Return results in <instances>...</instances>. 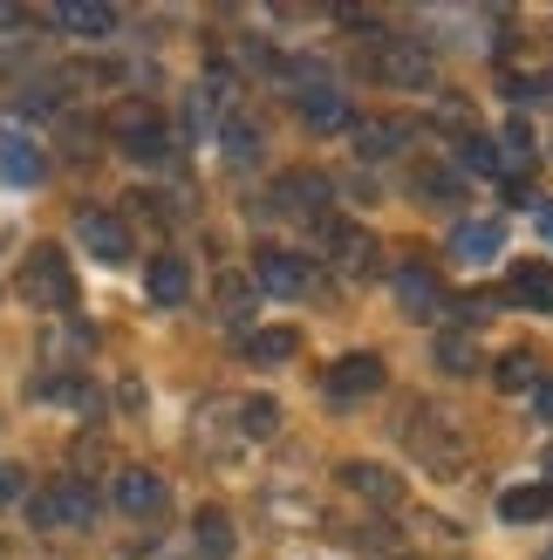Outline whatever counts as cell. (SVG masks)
<instances>
[{
  "label": "cell",
  "mask_w": 553,
  "mask_h": 560,
  "mask_svg": "<svg viewBox=\"0 0 553 560\" xmlns=\"http://www.w3.org/2000/svg\"><path fill=\"white\" fill-rule=\"evenodd\" d=\"M403 438H410V452H417L431 471H458L464 452H472V431H464L445 404H417L403 417Z\"/></svg>",
  "instance_id": "cell-1"
},
{
  "label": "cell",
  "mask_w": 553,
  "mask_h": 560,
  "mask_svg": "<svg viewBox=\"0 0 553 560\" xmlns=\"http://www.w3.org/2000/svg\"><path fill=\"white\" fill-rule=\"evenodd\" d=\"M27 520L42 526V534H90V520H96V492L82 486V479H55V486H42L35 499H27Z\"/></svg>",
  "instance_id": "cell-2"
},
{
  "label": "cell",
  "mask_w": 553,
  "mask_h": 560,
  "mask_svg": "<svg viewBox=\"0 0 553 560\" xmlns=\"http://www.w3.org/2000/svg\"><path fill=\"white\" fill-rule=\"evenodd\" d=\"M21 294L35 301V307H75V273H69V254L62 246H35V254L21 260Z\"/></svg>",
  "instance_id": "cell-3"
},
{
  "label": "cell",
  "mask_w": 553,
  "mask_h": 560,
  "mask_svg": "<svg viewBox=\"0 0 553 560\" xmlns=\"http://www.w3.org/2000/svg\"><path fill=\"white\" fill-rule=\"evenodd\" d=\"M109 137H117V151L137 158V164H172V137H164V117L151 103H123Z\"/></svg>",
  "instance_id": "cell-4"
},
{
  "label": "cell",
  "mask_w": 553,
  "mask_h": 560,
  "mask_svg": "<svg viewBox=\"0 0 553 560\" xmlns=\"http://www.w3.org/2000/svg\"><path fill=\"white\" fill-rule=\"evenodd\" d=\"M321 240H328V260H336V273H349V280H376L383 246H376L369 226H355V219H328Z\"/></svg>",
  "instance_id": "cell-5"
},
{
  "label": "cell",
  "mask_w": 553,
  "mask_h": 560,
  "mask_svg": "<svg viewBox=\"0 0 553 560\" xmlns=\"http://www.w3.org/2000/svg\"><path fill=\"white\" fill-rule=\"evenodd\" d=\"M254 288L260 294H281V301H301V294H315V267H308V254L260 246V254H254Z\"/></svg>",
  "instance_id": "cell-6"
},
{
  "label": "cell",
  "mask_w": 553,
  "mask_h": 560,
  "mask_svg": "<svg viewBox=\"0 0 553 560\" xmlns=\"http://www.w3.org/2000/svg\"><path fill=\"white\" fill-rule=\"evenodd\" d=\"M328 199H336V185H328L321 172H287L281 185H273V212L301 219V226H328Z\"/></svg>",
  "instance_id": "cell-7"
},
{
  "label": "cell",
  "mask_w": 553,
  "mask_h": 560,
  "mask_svg": "<svg viewBox=\"0 0 553 560\" xmlns=\"http://www.w3.org/2000/svg\"><path fill=\"white\" fill-rule=\"evenodd\" d=\"M75 240L90 246V254L103 260V267H123L130 254H137V240H130V226L117 212H103V206H90V212H75Z\"/></svg>",
  "instance_id": "cell-8"
},
{
  "label": "cell",
  "mask_w": 553,
  "mask_h": 560,
  "mask_svg": "<svg viewBox=\"0 0 553 560\" xmlns=\"http://www.w3.org/2000/svg\"><path fill=\"white\" fill-rule=\"evenodd\" d=\"M376 75L390 82V90H431V55L403 35H383L376 42Z\"/></svg>",
  "instance_id": "cell-9"
},
{
  "label": "cell",
  "mask_w": 553,
  "mask_h": 560,
  "mask_svg": "<svg viewBox=\"0 0 553 560\" xmlns=\"http://www.w3.org/2000/svg\"><path fill=\"white\" fill-rule=\"evenodd\" d=\"M336 479H342L349 499H363V506H383V513H397V506H403V479H397L390 465H363V458H349Z\"/></svg>",
  "instance_id": "cell-10"
},
{
  "label": "cell",
  "mask_w": 553,
  "mask_h": 560,
  "mask_svg": "<svg viewBox=\"0 0 553 560\" xmlns=\"http://www.w3.org/2000/svg\"><path fill=\"white\" fill-rule=\"evenodd\" d=\"M109 499H117V513H130V520H157L164 513V479L157 471H144V465H123L117 479H109Z\"/></svg>",
  "instance_id": "cell-11"
},
{
  "label": "cell",
  "mask_w": 553,
  "mask_h": 560,
  "mask_svg": "<svg viewBox=\"0 0 553 560\" xmlns=\"http://www.w3.org/2000/svg\"><path fill=\"white\" fill-rule=\"evenodd\" d=\"M383 383H390V370H383V355L355 349V355H342L336 370H328V397H336V404H355V397H376Z\"/></svg>",
  "instance_id": "cell-12"
},
{
  "label": "cell",
  "mask_w": 553,
  "mask_h": 560,
  "mask_svg": "<svg viewBox=\"0 0 553 560\" xmlns=\"http://www.w3.org/2000/svg\"><path fill=\"white\" fill-rule=\"evenodd\" d=\"M403 144H410V124H397V117H363V124H355V158H363V164L397 158Z\"/></svg>",
  "instance_id": "cell-13"
},
{
  "label": "cell",
  "mask_w": 553,
  "mask_h": 560,
  "mask_svg": "<svg viewBox=\"0 0 553 560\" xmlns=\"http://www.w3.org/2000/svg\"><path fill=\"white\" fill-rule=\"evenodd\" d=\"M451 254H458L464 267L499 260V254H506V226H492V219H464V226L451 233Z\"/></svg>",
  "instance_id": "cell-14"
},
{
  "label": "cell",
  "mask_w": 553,
  "mask_h": 560,
  "mask_svg": "<svg viewBox=\"0 0 553 560\" xmlns=\"http://www.w3.org/2000/svg\"><path fill=\"white\" fill-rule=\"evenodd\" d=\"M144 294H151L157 307H178V301L191 294V267H185L178 254H157V260L144 267Z\"/></svg>",
  "instance_id": "cell-15"
},
{
  "label": "cell",
  "mask_w": 553,
  "mask_h": 560,
  "mask_svg": "<svg viewBox=\"0 0 553 560\" xmlns=\"http://www.w3.org/2000/svg\"><path fill=\"white\" fill-rule=\"evenodd\" d=\"M0 178H8V185H42L48 178L42 144H27V137H0Z\"/></svg>",
  "instance_id": "cell-16"
},
{
  "label": "cell",
  "mask_w": 553,
  "mask_h": 560,
  "mask_svg": "<svg viewBox=\"0 0 553 560\" xmlns=\"http://www.w3.org/2000/svg\"><path fill=\"white\" fill-rule=\"evenodd\" d=\"M397 301L410 307V315H437V307H445V288H437V273H431L424 260H410V267L397 273Z\"/></svg>",
  "instance_id": "cell-17"
},
{
  "label": "cell",
  "mask_w": 553,
  "mask_h": 560,
  "mask_svg": "<svg viewBox=\"0 0 553 560\" xmlns=\"http://www.w3.org/2000/svg\"><path fill=\"white\" fill-rule=\"evenodd\" d=\"M55 27H69V35H82V42H96V35H109V27H117V8H103V0H62V8H55Z\"/></svg>",
  "instance_id": "cell-18"
},
{
  "label": "cell",
  "mask_w": 553,
  "mask_h": 560,
  "mask_svg": "<svg viewBox=\"0 0 553 560\" xmlns=\"http://www.w3.org/2000/svg\"><path fill=\"white\" fill-rule=\"evenodd\" d=\"M254 301H260L254 273H239V267L219 273V315H226V328H246V322H254Z\"/></svg>",
  "instance_id": "cell-19"
},
{
  "label": "cell",
  "mask_w": 553,
  "mask_h": 560,
  "mask_svg": "<svg viewBox=\"0 0 553 560\" xmlns=\"http://www.w3.org/2000/svg\"><path fill=\"white\" fill-rule=\"evenodd\" d=\"M506 301L513 307H533V315H553V267H513Z\"/></svg>",
  "instance_id": "cell-20"
},
{
  "label": "cell",
  "mask_w": 553,
  "mask_h": 560,
  "mask_svg": "<svg viewBox=\"0 0 553 560\" xmlns=\"http://www.w3.org/2000/svg\"><path fill=\"white\" fill-rule=\"evenodd\" d=\"M226 417L239 424V438H246V444H267L273 431H281V404H273V397H239Z\"/></svg>",
  "instance_id": "cell-21"
},
{
  "label": "cell",
  "mask_w": 553,
  "mask_h": 560,
  "mask_svg": "<svg viewBox=\"0 0 553 560\" xmlns=\"http://www.w3.org/2000/svg\"><path fill=\"white\" fill-rule=\"evenodd\" d=\"M301 124H308V130H342V124H349L342 90H328V82H308V90H301Z\"/></svg>",
  "instance_id": "cell-22"
},
{
  "label": "cell",
  "mask_w": 553,
  "mask_h": 560,
  "mask_svg": "<svg viewBox=\"0 0 553 560\" xmlns=\"http://www.w3.org/2000/svg\"><path fill=\"white\" fill-rule=\"evenodd\" d=\"M191 547H199V560H233V520L219 506H205L191 520Z\"/></svg>",
  "instance_id": "cell-23"
},
{
  "label": "cell",
  "mask_w": 553,
  "mask_h": 560,
  "mask_svg": "<svg viewBox=\"0 0 553 560\" xmlns=\"http://www.w3.org/2000/svg\"><path fill=\"white\" fill-rule=\"evenodd\" d=\"M492 383H499L506 397H527V389L540 383V362H533V349H506L499 362H492Z\"/></svg>",
  "instance_id": "cell-24"
},
{
  "label": "cell",
  "mask_w": 553,
  "mask_h": 560,
  "mask_svg": "<svg viewBox=\"0 0 553 560\" xmlns=\"http://www.w3.org/2000/svg\"><path fill=\"white\" fill-rule=\"evenodd\" d=\"M546 513H553V486H513V492L499 499V520H513V526L546 520Z\"/></svg>",
  "instance_id": "cell-25"
},
{
  "label": "cell",
  "mask_w": 553,
  "mask_h": 560,
  "mask_svg": "<svg viewBox=\"0 0 553 560\" xmlns=\"http://www.w3.org/2000/svg\"><path fill=\"white\" fill-rule=\"evenodd\" d=\"M219 144H226V164H233V172L260 164V130L246 124V117H226V124H219Z\"/></svg>",
  "instance_id": "cell-26"
},
{
  "label": "cell",
  "mask_w": 553,
  "mask_h": 560,
  "mask_svg": "<svg viewBox=\"0 0 553 560\" xmlns=\"http://www.w3.org/2000/svg\"><path fill=\"white\" fill-rule=\"evenodd\" d=\"M458 172H472V178H499V172H506V164H499V144L472 130V137L458 144Z\"/></svg>",
  "instance_id": "cell-27"
},
{
  "label": "cell",
  "mask_w": 553,
  "mask_h": 560,
  "mask_svg": "<svg viewBox=\"0 0 553 560\" xmlns=\"http://www.w3.org/2000/svg\"><path fill=\"white\" fill-rule=\"evenodd\" d=\"M219 96H226V75H212L205 90H191V109H185V130H191V137H205V130L219 124Z\"/></svg>",
  "instance_id": "cell-28"
},
{
  "label": "cell",
  "mask_w": 553,
  "mask_h": 560,
  "mask_svg": "<svg viewBox=\"0 0 553 560\" xmlns=\"http://www.w3.org/2000/svg\"><path fill=\"white\" fill-rule=\"evenodd\" d=\"M294 349H301L294 328H260V335H246V355H254V362H287Z\"/></svg>",
  "instance_id": "cell-29"
},
{
  "label": "cell",
  "mask_w": 553,
  "mask_h": 560,
  "mask_svg": "<svg viewBox=\"0 0 553 560\" xmlns=\"http://www.w3.org/2000/svg\"><path fill=\"white\" fill-rule=\"evenodd\" d=\"M437 370L472 376L479 370V342H472V335H445V342H437Z\"/></svg>",
  "instance_id": "cell-30"
},
{
  "label": "cell",
  "mask_w": 553,
  "mask_h": 560,
  "mask_svg": "<svg viewBox=\"0 0 553 560\" xmlns=\"http://www.w3.org/2000/svg\"><path fill=\"white\" fill-rule=\"evenodd\" d=\"M96 471H109V452H103V438H82V444H75V471H69V479L90 486Z\"/></svg>",
  "instance_id": "cell-31"
},
{
  "label": "cell",
  "mask_w": 553,
  "mask_h": 560,
  "mask_svg": "<svg viewBox=\"0 0 553 560\" xmlns=\"http://www.w3.org/2000/svg\"><path fill=\"white\" fill-rule=\"evenodd\" d=\"M27 499V471L21 465H0V506H21Z\"/></svg>",
  "instance_id": "cell-32"
},
{
  "label": "cell",
  "mask_w": 553,
  "mask_h": 560,
  "mask_svg": "<svg viewBox=\"0 0 553 560\" xmlns=\"http://www.w3.org/2000/svg\"><path fill=\"white\" fill-rule=\"evenodd\" d=\"M363 560H417V553H403L397 540H383V534H369V540H363Z\"/></svg>",
  "instance_id": "cell-33"
},
{
  "label": "cell",
  "mask_w": 553,
  "mask_h": 560,
  "mask_svg": "<svg viewBox=\"0 0 553 560\" xmlns=\"http://www.w3.org/2000/svg\"><path fill=\"white\" fill-rule=\"evenodd\" d=\"M533 410H540V424H553V376L533 383Z\"/></svg>",
  "instance_id": "cell-34"
},
{
  "label": "cell",
  "mask_w": 553,
  "mask_h": 560,
  "mask_svg": "<svg viewBox=\"0 0 553 560\" xmlns=\"http://www.w3.org/2000/svg\"><path fill=\"white\" fill-rule=\"evenodd\" d=\"M540 233H546V246H553V199L540 206Z\"/></svg>",
  "instance_id": "cell-35"
},
{
  "label": "cell",
  "mask_w": 553,
  "mask_h": 560,
  "mask_svg": "<svg viewBox=\"0 0 553 560\" xmlns=\"http://www.w3.org/2000/svg\"><path fill=\"white\" fill-rule=\"evenodd\" d=\"M546 560H553V553H546Z\"/></svg>",
  "instance_id": "cell-36"
}]
</instances>
